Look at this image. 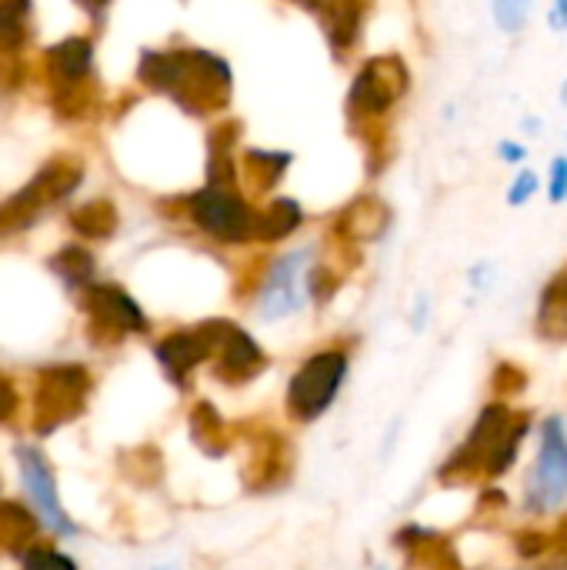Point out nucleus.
Here are the masks:
<instances>
[{"instance_id":"1a4fd4ad","label":"nucleus","mask_w":567,"mask_h":570,"mask_svg":"<svg viewBox=\"0 0 567 570\" xmlns=\"http://www.w3.org/2000/svg\"><path fill=\"white\" fill-rule=\"evenodd\" d=\"M20 474H23V488L30 494V501L37 504V511L43 514V521L50 528H57L60 534H74L77 528L70 524V518L60 511V501H57V484H53V474L47 468V461L30 451V448H20Z\"/></svg>"},{"instance_id":"bb28decb","label":"nucleus","mask_w":567,"mask_h":570,"mask_svg":"<svg viewBox=\"0 0 567 570\" xmlns=\"http://www.w3.org/2000/svg\"><path fill=\"white\" fill-rule=\"evenodd\" d=\"M488 277H491V264H478V267H471V274H468V281H471L475 287H485Z\"/></svg>"},{"instance_id":"cd10ccee","label":"nucleus","mask_w":567,"mask_h":570,"mask_svg":"<svg viewBox=\"0 0 567 570\" xmlns=\"http://www.w3.org/2000/svg\"><path fill=\"white\" fill-rule=\"evenodd\" d=\"M521 130H525L528 137H541L545 120H541V117H525V120H521Z\"/></svg>"},{"instance_id":"5701e85b","label":"nucleus","mask_w":567,"mask_h":570,"mask_svg":"<svg viewBox=\"0 0 567 570\" xmlns=\"http://www.w3.org/2000/svg\"><path fill=\"white\" fill-rule=\"evenodd\" d=\"M23 570H77L74 561L53 548H30L23 558Z\"/></svg>"},{"instance_id":"423d86ee","label":"nucleus","mask_w":567,"mask_h":570,"mask_svg":"<svg viewBox=\"0 0 567 570\" xmlns=\"http://www.w3.org/2000/svg\"><path fill=\"white\" fill-rule=\"evenodd\" d=\"M80 184V170L67 167V164H50L47 170H40L20 194H13L3 207H0V230H17L23 224H30L37 217V210H43L53 200H63L67 194H74Z\"/></svg>"},{"instance_id":"6e6552de","label":"nucleus","mask_w":567,"mask_h":570,"mask_svg":"<svg viewBox=\"0 0 567 570\" xmlns=\"http://www.w3.org/2000/svg\"><path fill=\"white\" fill-rule=\"evenodd\" d=\"M307 261H311V247L294 250L271 267V274L261 287V314L264 317L277 321V317L294 314L304 304V294L311 291Z\"/></svg>"},{"instance_id":"4be33fe9","label":"nucleus","mask_w":567,"mask_h":570,"mask_svg":"<svg viewBox=\"0 0 567 570\" xmlns=\"http://www.w3.org/2000/svg\"><path fill=\"white\" fill-rule=\"evenodd\" d=\"M541 190L548 194V200H551L555 207L567 204V154L551 157V164H548V180H545Z\"/></svg>"},{"instance_id":"ddd939ff","label":"nucleus","mask_w":567,"mask_h":570,"mask_svg":"<svg viewBox=\"0 0 567 570\" xmlns=\"http://www.w3.org/2000/svg\"><path fill=\"white\" fill-rule=\"evenodd\" d=\"M538 334L548 341H567V267L555 274L538 301Z\"/></svg>"},{"instance_id":"4468645a","label":"nucleus","mask_w":567,"mask_h":570,"mask_svg":"<svg viewBox=\"0 0 567 570\" xmlns=\"http://www.w3.org/2000/svg\"><path fill=\"white\" fill-rule=\"evenodd\" d=\"M388 224H391V214H388V207H384L381 200H374V197L354 200V204L344 210V220H341V227H344L351 237H358V240H374V237H381V234L388 230Z\"/></svg>"},{"instance_id":"20e7f679","label":"nucleus","mask_w":567,"mask_h":570,"mask_svg":"<svg viewBox=\"0 0 567 570\" xmlns=\"http://www.w3.org/2000/svg\"><path fill=\"white\" fill-rule=\"evenodd\" d=\"M411 87V70L408 63L398 57V53H381V57H371L354 83H351V94H348V104L354 114H364V117H381L388 114Z\"/></svg>"},{"instance_id":"f3484780","label":"nucleus","mask_w":567,"mask_h":570,"mask_svg":"<svg viewBox=\"0 0 567 570\" xmlns=\"http://www.w3.org/2000/svg\"><path fill=\"white\" fill-rule=\"evenodd\" d=\"M70 224H74V230L84 234V237H94V240H97V237H110L114 227H117V210H114V204H107V200H90V204H84L80 210H74Z\"/></svg>"},{"instance_id":"dca6fc26","label":"nucleus","mask_w":567,"mask_h":570,"mask_svg":"<svg viewBox=\"0 0 567 570\" xmlns=\"http://www.w3.org/2000/svg\"><path fill=\"white\" fill-rule=\"evenodd\" d=\"M301 220H304L301 204L281 197V200H274L264 214L254 217V237H261V240H281V237L294 234V230L301 227Z\"/></svg>"},{"instance_id":"c756f323","label":"nucleus","mask_w":567,"mask_h":570,"mask_svg":"<svg viewBox=\"0 0 567 570\" xmlns=\"http://www.w3.org/2000/svg\"><path fill=\"white\" fill-rule=\"evenodd\" d=\"M565 140H567V134H565Z\"/></svg>"},{"instance_id":"0eeeda50","label":"nucleus","mask_w":567,"mask_h":570,"mask_svg":"<svg viewBox=\"0 0 567 570\" xmlns=\"http://www.w3.org/2000/svg\"><path fill=\"white\" fill-rule=\"evenodd\" d=\"M567 498V434L565 421L551 417L545 424V441L541 454L535 464L531 491H528V508L531 511H551Z\"/></svg>"},{"instance_id":"7ed1b4c3","label":"nucleus","mask_w":567,"mask_h":570,"mask_svg":"<svg viewBox=\"0 0 567 570\" xmlns=\"http://www.w3.org/2000/svg\"><path fill=\"white\" fill-rule=\"evenodd\" d=\"M348 377V354L341 351H321L304 361V367L291 377L287 387V404L301 421L321 417L334 397L341 394V384Z\"/></svg>"},{"instance_id":"6ab92c4d","label":"nucleus","mask_w":567,"mask_h":570,"mask_svg":"<svg viewBox=\"0 0 567 570\" xmlns=\"http://www.w3.org/2000/svg\"><path fill=\"white\" fill-rule=\"evenodd\" d=\"M535 0H491V20L501 33L515 37L528 27Z\"/></svg>"},{"instance_id":"9b49d317","label":"nucleus","mask_w":567,"mask_h":570,"mask_svg":"<svg viewBox=\"0 0 567 570\" xmlns=\"http://www.w3.org/2000/svg\"><path fill=\"white\" fill-rule=\"evenodd\" d=\"M87 304H90L94 317L110 324V327H120V331H144L147 327L144 311L137 307V301H130L117 287H94V291H87Z\"/></svg>"},{"instance_id":"c85d7f7f","label":"nucleus","mask_w":567,"mask_h":570,"mask_svg":"<svg viewBox=\"0 0 567 570\" xmlns=\"http://www.w3.org/2000/svg\"><path fill=\"white\" fill-rule=\"evenodd\" d=\"M558 100H561V107L567 110V77H565V83H561V90H558Z\"/></svg>"},{"instance_id":"f257e3e1","label":"nucleus","mask_w":567,"mask_h":570,"mask_svg":"<svg viewBox=\"0 0 567 570\" xmlns=\"http://www.w3.org/2000/svg\"><path fill=\"white\" fill-rule=\"evenodd\" d=\"M140 80L194 110L217 107L231 94L227 63L204 50H147L140 57Z\"/></svg>"},{"instance_id":"a878e982","label":"nucleus","mask_w":567,"mask_h":570,"mask_svg":"<svg viewBox=\"0 0 567 570\" xmlns=\"http://www.w3.org/2000/svg\"><path fill=\"white\" fill-rule=\"evenodd\" d=\"M13 404H17V397H13V387H10V384L0 377V421H3V417H10Z\"/></svg>"},{"instance_id":"a211bd4d","label":"nucleus","mask_w":567,"mask_h":570,"mask_svg":"<svg viewBox=\"0 0 567 570\" xmlns=\"http://www.w3.org/2000/svg\"><path fill=\"white\" fill-rule=\"evenodd\" d=\"M30 0H0V50H17L27 40Z\"/></svg>"},{"instance_id":"412c9836","label":"nucleus","mask_w":567,"mask_h":570,"mask_svg":"<svg viewBox=\"0 0 567 570\" xmlns=\"http://www.w3.org/2000/svg\"><path fill=\"white\" fill-rule=\"evenodd\" d=\"M541 174L535 170V167H518V174L511 177V184H508V190H505V204L508 207H525V204H531L538 194H541Z\"/></svg>"},{"instance_id":"f8f14e48","label":"nucleus","mask_w":567,"mask_h":570,"mask_svg":"<svg viewBox=\"0 0 567 570\" xmlns=\"http://www.w3.org/2000/svg\"><path fill=\"white\" fill-rule=\"evenodd\" d=\"M311 10H317L328 37L334 47H351L361 23V0H304Z\"/></svg>"},{"instance_id":"393cba45","label":"nucleus","mask_w":567,"mask_h":570,"mask_svg":"<svg viewBox=\"0 0 567 570\" xmlns=\"http://www.w3.org/2000/svg\"><path fill=\"white\" fill-rule=\"evenodd\" d=\"M548 27L555 33H567V0H551V7H548Z\"/></svg>"},{"instance_id":"f03ea898","label":"nucleus","mask_w":567,"mask_h":570,"mask_svg":"<svg viewBox=\"0 0 567 570\" xmlns=\"http://www.w3.org/2000/svg\"><path fill=\"white\" fill-rule=\"evenodd\" d=\"M528 431V417H515L505 404H491L475 431L468 434V444L451 458V464L441 474L451 471H471V468H485L491 474H505L515 464L518 444Z\"/></svg>"},{"instance_id":"aec40b11","label":"nucleus","mask_w":567,"mask_h":570,"mask_svg":"<svg viewBox=\"0 0 567 570\" xmlns=\"http://www.w3.org/2000/svg\"><path fill=\"white\" fill-rule=\"evenodd\" d=\"M53 271L67 281V284H84L94 274V257L84 247H63L53 257Z\"/></svg>"},{"instance_id":"9d476101","label":"nucleus","mask_w":567,"mask_h":570,"mask_svg":"<svg viewBox=\"0 0 567 570\" xmlns=\"http://www.w3.org/2000/svg\"><path fill=\"white\" fill-rule=\"evenodd\" d=\"M211 354V337L207 331H180L170 334L167 341L157 344V361L167 371L170 381H184V374H190L201 361H207Z\"/></svg>"},{"instance_id":"39448f33","label":"nucleus","mask_w":567,"mask_h":570,"mask_svg":"<svg viewBox=\"0 0 567 570\" xmlns=\"http://www.w3.org/2000/svg\"><path fill=\"white\" fill-rule=\"evenodd\" d=\"M190 217L211 237H217L224 244H241V240L254 237V217L257 214L237 194H227L224 187H207V190L190 197Z\"/></svg>"},{"instance_id":"2eb2a0df","label":"nucleus","mask_w":567,"mask_h":570,"mask_svg":"<svg viewBox=\"0 0 567 570\" xmlns=\"http://www.w3.org/2000/svg\"><path fill=\"white\" fill-rule=\"evenodd\" d=\"M90 60H94V47H90V40H84V37H67L63 43H57V47L50 50V70H53V77H60L63 83H74V80L87 77Z\"/></svg>"},{"instance_id":"b1692460","label":"nucleus","mask_w":567,"mask_h":570,"mask_svg":"<svg viewBox=\"0 0 567 570\" xmlns=\"http://www.w3.org/2000/svg\"><path fill=\"white\" fill-rule=\"evenodd\" d=\"M495 154H498V160H501V164H508V167H525V164H528V157H531L528 144H525V140H515V137L498 140Z\"/></svg>"}]
</instances>
